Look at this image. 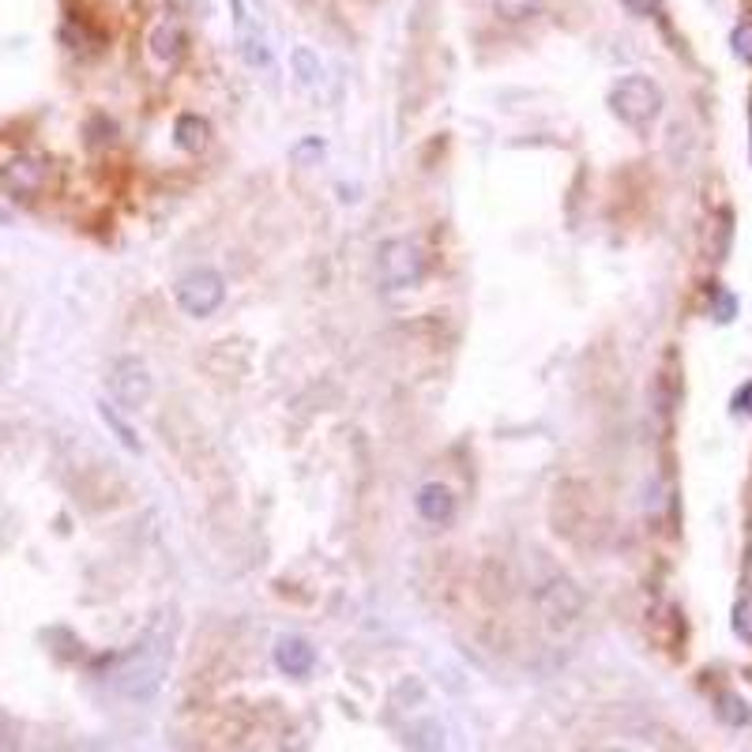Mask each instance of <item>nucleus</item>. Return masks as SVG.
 Segmentation results:
<instances>
[{
    "mask_svg": "<svg viewBox=\"0 0 752 752\" xmlns=\"http://www.w3.org/2000/svg\"><path fill=\"white\" fill-rule=\"evenodd\" d=\"M376 272L384 291H410L426 275V256L410 237H392L376 248Z\"/></svg>",
    "mask_w": 752,
    "mask_h": 752,
    "instance_id": "nucleus-1",
    "label": "nucleus"
},
{
    "mask_svg": "<svg viewBox=\"0 0 752 752\" xmlns=\"http://www.w3.org/2000/svg\"><path fill=\"white\" fill-rule=\"evenodd\" d=\"M610 105H613V113L624 124H632V129H643V124H651L654 118H659L662 91H659V83L648 80V75H624L621 83H613Z\"/></svg>",
    "mask_w": 752,
    "mask_h": 752,
    "instance_id": "nucleus-2",
    "label": "nucleus"
},
{
    "mask_svg": "<svg viewBox=\"0 0 752 752\" xmlns=\"http://www.w3.org/2000/svg\"><path fill=\"white\" fill-rule=\"evenodd\" d=\"M226 302V283L219 272L211 267H196L177 283V305L185 308L189 316H211L219 305Z\"/></svg>",
    "mask_w": 752,
    "mask_h": 752,
    "instance_id": "nucleus-3",
    "label": "nucleus"
},
{
    "mask_svg": "<svg viewBox=\"0 0 752 752\" xmlns=\"http://www.w3.org/2000/svg\"><path fill=\"white\" fill-rule=\"evenodd\" d=\"M110 388L118 395V403L124 410H140L143 403L151 399L154 384H151V373L148 365L140 358H118L110 365Z\"/></svg>",
    "mask_w": 752,
    "mask_h": 752,
    "instance_id": "nucleus-4",
    "label": "nucleus"
},
{
    "mask_svg": "<svg viewBox=\"0 0 752 752\" xmlns=\"http://www.w3.org/2000/svg\"><path fill=\"white\" fill-rule=\"evenodd\" d=\"M0 185H4L12 196H38L45 185H50V166L38 154H16V159L4 162L0 170Z\"/></svg>",
    "mask_w": 752,
    "mask_h": 752,
    "instance_id": "nucleus-5",
    "label": "nucleus"
},
{
    "mask_svg": "<svg viewBox=\"0 0 752 752\" xmlns=\"http://www.w3.org/2000/svg\"><path fill=\"white\" fill-rule=\"evenodd\" d=\"M580 606H583V595L572 580H549L542 591H538V610H542L549 624H568L580 613Z\"/></svg>",
    "mask_w": 752,
    "mask_h": 752,
    "instance_id": "nucleus-6",
    "label": "nucleus"
},
{
    "mask_svg": "<svg viewBox=\"0 0 752 752\" xmlns=\"http://www.w3.org/2000/svg\"><path fill=\"white\" fill-rule=\"evenodd\" d=\"M313 662H316V651L305 636H283V640L275 643V667L291 673V678H305V673L313 670Z\"/></svg>",
    "mask_w": 752,
    "mask_h": 752,
    "instance_id": "nucleus-7",
    "label": "nucleus"
},
{
    "mask_svg": "<svg viewBox=\"0 0 752 752\" xmlns=\"http://www.w3.org/2000/svg\"><path fill=\"white\" fill-rule=\"evenodd\" d=\"M414 505H418L421 519H429V524H448V519L456 516V497H451L448 486H440V481L421 486L418 497H414Z\"/></svg>",
    "mask_w": 752,
    "mask_h": 752,
    "instance_id": "nucleus-8",
    "label": "nucleus"
},
{
    "mask_svg": "<svg viewBox=\"0 0 752 752\" xmlns=\"http://www.w3.org/2000/svg\"><path fill=\"white\" fill-rule=\"evenodd\" d=\"M173 140H177L181 151L200 154L211 140V124L204 118H196V113H181L177 124H173Z\"/></svg>",
    "mask_w": 752,
    "mask_h": 752,
    "instance_id": "nucleus-9",
    "label": "nucleus"
},
{
    "mask_svg": "<svg viewBox=\"0 0 752 752\" xmlns=\"http://www.w3.org/2000/svg\"><path fill=\"white\" fill-rule=\"evenodd\" d=\"M151 45H154V53H159L162 61H177V53H181V31L173 23H162L159 31L151 34Z\"/></svg>",
    "mask_w": 752,
    "mask_h": 752,
    "instance_id": "nucleus-10",
    "label": "nucleus"
},
{
    "mask_svg": "<svg viewBox=\"0 0 752 752\" xmlns=\"http://www.w3.org/2000/svg\"><path fill=\"white\" fill-rule=\"evenodd\" d=\"M291 61H294V72H297V80H302V83L321 80V61L313 57V50H305V45H302V50H294Z\"/></svg>",
    "mask_w": 752,
    "mask_h": 752,
    "instance_id": "nucleus-11",
    "label": "nucleus"
},
{
    "mask_svg": "<svg viewBox=\"0 0 752 752\" xmlns=\"http://www.w3.org/2000/svg\"><path fill=\"white\" fill-rule=\"evenodd\" d=\"M102 418H105V426H110L113 433H118V440H121L124 448H129V451H140V440H136V433H132V429L124 426V421L118 418V414H113V407H110V403H102Z\"/></svg>",
    "mask_w": 752,
    "mask_h": 752,
    "instance_id": "nucleus-12",
    "label": "nucleus"
},
{
    "mask_svg": "<svg viewBox=\"0 0 752 752\" xmlns=\"http://www.w3.org/2000/svg\"><path fill=\"white\" fill-rule=\"evenodd\" d=\"M542 8V0H497V12L505 19H530Z\"/></svg>",
    "mask_w": 752,
    "mask_h": 752,
    "instance_id": "nucleus-13",
    "label": "nucleus"
},
{
    "mask_svg": "<svg viewBox=\"0 0 752 752\" xmlns=\"http://www.w3.org/2000/svg\"><path fill=\"white\" fill-rule=\"evenodd\" d=\"M734 632H738L745 643H752V595L734 606Z\"/></svg>",
    "mask_w": 752,
    "mask_h": 752,
    "instance_id": "nucleus-14",
    "label": "nucleus"
},
{
    "mask_svg": "<svg viewBox=\"0 0 752 752\" xmlns=\"http://www.w3.org/2000/svg\"><path fill=\"white\" fill-rule=\"evenodd\" d=\"M734 53L741 57V61L752 64V23H741L734 31Z\"/></svg>",
    "mask_w": 752,
    "mask_h": 752,
    "instance_id": "nucleus-15",
    "label": "nucleus"
},
{
    "mask_svg": "<svg viewBox=\"0 0 752 752\" xmlns=\"http://www.w3.org/2000/svg\"><path fill=\"white\" fill-rule=\"evenodd\" d=\"M722 703H726V708H719L722 715H726L730 722H752V715L745 711V700H738V697H722Z\"/></svg>",
    "mask_w": 752,
    "mask_h": 752,
    "instance_id": "nucleus-16",
    "label": "nucleus"
},
{
    "mask_svg": "<svg viewBox=\"0 0 752 752\" xmlns=\"http://www.w3.org/2000/svg\"><path fill=\"white\" fill-rule=\"evenodd\" d=\"M632 16H654L659 12V0H621Z\"/></svg>",
    "mask_w": 752,
    "mask_h": 752,
    "instance_id": "nucleus-17",
    "label": "nucleus"
},
{
    "mask_svg": "<svg viewBox=\"0 0 752 752\" xmlns=\"http://www.w3.org/2000/svg\"><path fill=\"white\" fill-rule=\"evenodd\" d=\"M749 129H752V102H749Z\"/></svg>",
    "mask_w": 752,
    "mask_h": 752,
    "instance_id": "nucleus-18",
    "label": "nucleus"
}]
</instances>
